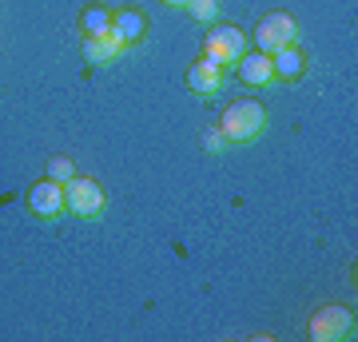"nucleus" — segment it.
Returning a JSON list of instances; mask_svg holds the SVG:
<instances>
[{"label":"nucleus","instance_id":"1","mask_svg":"<svg viewBox=\"0 0 358 342\" xmlns=\"http://www.w3.org/2000/svg\"><path fill=\"white\" fill-rule=\"evenodd\" d=\"M219 131L227 143H251L255 136H263L267 127V108L259 100H235L223 108V120H219Z\"/></svg>","mask_w":358,"mask_h":342},{"label":"nucleus","instance_id":"2","mask_svg":"<svg viewBox=\"0 0 358 342\" xmlns=\"http://www.w3.org/2000/svg\"><path fill=\"white\" fill-rule=\"evenodd\" d=\"M103 187L96 183V179L88 176H72L64 183V211H72V215L80 219H92V215H100L103 211Z\"/></svg>","mask_w":358,"mask_h":342},{"label":"nucleus","instance_id":"3","mask_svg":"<svg viewBox=\"0 0 358 342\" xmlns=\"http://www.w3.org/2000/svg\"><path fill=\"white\" fill-rule=\"evenodd\" d=\"M294 36H299V24H294V16L291 13H267V16H259V24H255V48L259 52H279L287 48V44H294Z\"/></svg>","mask_w":358,"mask_h":342},{"label":"nucleus","instance_id":"4","mask_svg":"<svg viewBox=\"0 0 358 342\" xmlns=\"http://www.w3.org/2000/svg\"><path fill=\"white\" fill-rule=\"evenodd\" d=\"M350 330H355V311H346V306H319L307 322V334L315 342H338Z\"/></svg>","mask_w":358,"mask_h":342},{"label":"nucleus","instance_id":"5","mask_svg":"<svg viewBox=\"0 0 358 342\" xmlns=\"http://www.w3.org/2000/svg\"><path fill=\"white\" fill-rule=\"evenodd\" d=\"M243 52H247V32L243 28H235V24H215L211 32H207V40H203V56L219 60L223 68L235 64Z\"/></svg>","mask_w":358,"mask_h":342},{"label":"nucleus","instance_id":"6","mask_svg":"<svg viewBox=\"0 0 358 342\" xmlns=\"http://www.w3.org/2000/svg\"><path fill=\"white\" fill-rule=\"evenodd\" d=\"M28 203V211L40 219H56V215H64V183H56V179H40V183H32L24 195Z\"/></svg>","mask_w":358,"mask_h":342},{"label":"nucleus","instance_id":"7","mask_svg":"<svg viewBox=\"0 0 358 342\" xmlns=\"http://www.w3.org/2000/svg\"><path fill=\"white\" fill-rule=\"evenodd\" d=\"M187 88L199 92V96H215V92H223V64L211 60V56H199V60L187 68Z\"/></svg>","mask_w":358,"mask_h":342},{"label":"nucleus","instance_id":"8","mask_svg":"<svg viewBox=\"0 0 358 342\" xmlns=\"http://www.w3.org/2000/svg\"><path fill=\"white\" fill-rule=\"evenodd\" d=\"M235 76L243 80V84H251V88H263V84H271L275 80V72H271V56L267 52H243L239 60H235Z\"/></svg>","mask_w":358,"mask_h":342},{"label":"nucleus","instance_id":"9","mask_svg":"<svg viewBox=\"0 0 358 342\" xmlns=\"http://www.w3.org/2000/svg\"><path fill=\"white\" fill-rule=\"evenodd\" d=\"M112 32L124 40V48H128V44L143 40V32H148V16H143L140 8H120V13H112Z\"/></svg>","mask_w":358,"mask_h":342},{"label":"nucleus","instance_id":"10","mask_svg":"<svg viewBox=\"0 0 358 342\" xmlns=\"http://www.w3.org/2000/svg\"><path fill=\"white\" fill-rule=\"evenodd\" d=\"M271 72H275V80H299L307 72V56L294 48V44H287V48L271 52Z\"/></svg>","mask_w":358,"mask_h":342},{"label":"nucleus","instance_id":"11","mask_svg":"<svg viewBox=\"0 0 358 342\" xmlns=\"http://www.w3.org/2000/svg\"><path fill=\"white\" fill-rule=\"evenodd\" d=\"M124 52V40L115 36L112 28L103 32V36H84V60L88 64H108V60H115Z\"/></svg>","mask_w":358,"mask_h":342},{"label":"nucleus","instance_id":"12","mask_svg":"<svg viewBox=\"0 0 358 342\" xmlns=\"http://www.w3.org/2000/svg\"><path fill=\"white\" fill-rule=\"evenodd\" d=\"M80 28H84V36H103V32L112 28V13L100 8V4H88V8L80 13Z\"/></svg>","mask_w":358,"mask_h":342},{"label":"nucleus","instance_id":"13","mask_svg":"<svg viewBox=\"0 0 358 342\" xmlns=\"http://www.w3.org/2000/svg\"><path fill=\"white\" fill-rule=\"evenodd\" d=\"M72 176H76V164H72L68 155H52V159H48V179H56V183H68Z\"/></svg>","mask_w":358,"mask_h":342},{"label":"nucleus","instance_id":"14","mask_svg":"<svg viewBox=\"0 0 358 342\" xmlns=\"http://www.w3.org/2000/svg\"><path fill=\"white\" fill-rule=\"evenodd\" d=\"M187 13H192L195 20H203V24H215L219 4H215V0H187Z\"/></svg>","mask_w":358,"mask_h":342},{"label":"nucleus","instance_id":"15","mask_svg":"<svg viewBox=\"0 0 358 342\" xmlns=\"http://www.w3.org/2000/svg\"><path fill=\"white\" fill-rule=\"evenodd\" d=\"M203 148H207V152H223V148H227V140H223V131H219V127H207V131H203Z\"/></svg>","mask_w":358,"mask_h":342},{"label":"nucleus","instance_id":"16","mask_svg":"<svg viewBox=\"0 0 358 342\" xmlns=\"http://www.w3.org/2000/svg\"><path fill=\"white\" fill-rule=\"evenodd\" d=\"M164 4H171V8H187V0H164Z\"/></svg>","mask_w":358,"mask_h":342}]
</instances>
